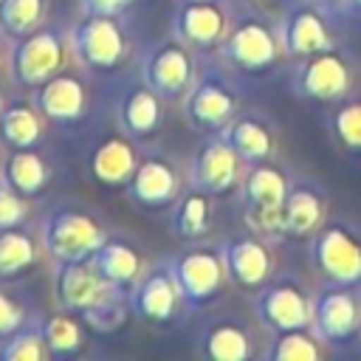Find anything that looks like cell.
Wrapping results in <instances>:
<instances>
[{
    "label": "cell",
    "mask_w": 361,
    "mask_h": 361,
    "mask_svg": "<svg viewBox=\"0 0 361 361\" xmlns=\"http://www.w3.org/2000/svg\"><path fill=\"white\" fill-rule=\"evenodd\" d=\"M54 299L59 310L76 313L85 324L102 333H110L118 324H124L127 310H130V302H124L127 293L104 282L90 259L56 262Z\"/></svg>",
    "instance_id": "6da1fadb"
},
{
    "label": "cell",
    "mask_w": 361,
    "mask_h": 361,
    "mask_svg": "<svg viewBox=\"0 0 361 361\" xmlns=\"http://www.w3.org/2000/svg\"><path fill=\"white\" fill-rule=\"evenodd\" d=\"M290 192V178L285 166L274 158L248 164V172L240 180L243 214L254 234L265 240H282V206Z\"/></svg>",
    "instance_id": "7a4b0ae2"
},
{
    "label": "cell",
    "mask_w": 361,
    "mask_h": 361,
    "mask_svg": "<svg viewBox=\"0 0 361 361\" xmlns=\"http://www.w3.org/2000/svg\"><path fill=\"white\" fill-rule=\"evenodd\" d=\"M220 54L240 73H268L282 56L279 25L259 14H243L228 25L226 39L220 42Z\"/></svg>",
    "instance_id": "3957f363"
},
{
    "label": "cell",
    "mask_w": 361,
    "mask_h": 361,
    "mask_svg": "<svg viewBox=\"0 0 361 361\" xmlns=\"http://www.w3.org/2000/svg\"><path fill=\"white\" fill-rule=\"evenodd\" d=\"M104 240H107V234H104L102 223L73 206L51 209L39 228V243L54 262L90 259Z\"/></svg>",
    "instance_id": "277c9868"
},
{
    "label": "cell",
    "mask_w": 361,
    "mask_h": 361,
    "mask_svg": "<svg viewBox=\"0 0 361 361\" xmlns=\"http://www.w3.org/2000/svg\"><path fill=\"white\" fill-rule=\"evenodd\" d=\"M310 259L327 285H361V234L344 220H324L310 237Z\"/></svg>",
    "instance_id": "5b68a950"
},
{
    "label": "cell",
    "mask_w": 361,
    "mask_h": 361,
    "mask_svg": "<svg viewBox=\"0 0 361 361\" xmlns=\"http://www.w3.org/2000/svg\"><path fill=\"white\" fill-rule=\"evenodd\" d=\"M169 271L178 282L180 299L186 307H209L214 299H220L223 285L228 279L223 257H220V245H192L178 251L169 259Z\"/></svg>",
    "instance_id": "8992f818"
},
{
    "label": "cell",
    "mask_w": 361,
    "mask_h": 361,
    "mask_svg": "<svg viewBox=\"0 0 361 361\" xmlns=\"http://www.w3.org/2000/svg\"><path fill=\"white\" fill-rule=\"evenodd\" d=\"M71 39L59 25H39L20 37L11 48V76L23 87H37L56 76L65 65V51Z\"/></svg>",
    "instance_id": "52a82bcc"
},
{
    "label": "cell",
    "mask_w": 361,
    "mask_h": 361,
    "mask_svg": "<svg viewBox=\"0 0 361 361\" xmlns=\"http://www.w3.org/2000/svg\"><path fill=\"white\" fill-rule=\"evenodd\" d=\"M180 110L189 127L200 133H220L240 113V99L220 71L206 68L197 71L189 93L180 102Z\"/></svg>",
    "instance_id": "ba28073f"
},
{
    "label": "cell",
    "mask_w": 361,
    "mask_h": 361,
    "mask_svg": "<svg viewBox=\"0 0 361 361\" xmlns=\"http://www.w3.org/2000/svg\"><path fill=\"white\" fill-rule=\"evenodd\" d=\"M68 39L76 59L90 71H116L130 54V39L118 17L85 14L68 31Z\"/></svg>",
    "instance_id": "9c48e42d"
},
{
    "label": "cell",
    "mask_w": 361,
    "mask_h": 361,
    "mask_svg": "<svg viewBox=\"0 0 361 361\" xmlns=\"http://www.w3.org/2000/svg\"><path fill=\"white\" fill-rule=\"evenodd\" d=\"M290 87L296 96L319 104H336L344 96H350L353 87V65L347 62L344 54L336 48L310 54L299 59L290 76Z\"/></svg>",
    "instance_id": "30bf717a"
},
{
    "label": "cell",
    "mask_w": 361,
    "mask_h": 361,
    "mask_svg": "<svg viewBox=\"0 0 361 361\" xmlns=\"http://www.w3.org/2000/svg\"><path fill=\"white\" fill-rule=\"evenodd\" d=\"M195 76H197L195 54L178 37L155 45L141 68V82H147L164 102H183Z\"/></svg>",
    "instance_id": "8fae6325"
},
{
    "label": "cell",
    "mask_w": 361,
    "mask_h": 361,
    "mask_svg": "<svg viewBox=\"0 0 361 361\" xmlns=\"http://www.w3.org/2000/svg\"><path fill=\"white\" fill-rule=\"evenodd\" d=\"M240 183V158L228 147L220 133H209V138L197 147L189 164V186L206 192L209 197H226Z\"/></svg>",
    "instance_id": "7c38bea8"
},
{
    "label": "cell",
    "mask_w": 361,
    "mask_h": 361,
    "mask_svg": "<svg viewBox=\"0 0 361 361\" xmlns=\"http://www.w3.org/2000/svg\"><path fill=\"white\" fill-rule=\"evenodd\" d=\"M130 310L147 322V324H166L178 316V307L183 305L178 282L169 271V262H155L144 268L138 282L127 293Z\"/></svg>",
    "instance_id": "4fadbf2b"
},
{
    "label": "cell",
    "mask_w": 361,
    "mask_h": 361,
    "mask_svg": "<svg viewBox=\"0 0 361 361\" xmlns=\"http://www.w3.org/2000/svg\"><path fill=\"white\" fill-rule=\"evenodd\" d=\"M180 172L178 166L166 158V155H144L135 164V172L127 180V197L138 206V209H149V212H161L175 206V200L180 197Z\"/></svg>",
    "instance_id": "5bb4252c"
},
{
    "label": "cell",
    "mask_w": 361,
    "mask_h": 361,
    "mask_svg": "<svg viewBox=\"0 0 361 361\" xmlns=\"http://www.w3.org/2000/svg\"><path fill=\"white\" fill-rule=\"evenodd\" d=\"M254 313L259 316V322L274 330H299V327H310V313H313V299H307V293L290 282H265L257 290L254 299Z\"/></svg>",
    "instance_id": "9a60e30c"
},
{
    "label": "cell",
    "mask_w": 361,
    "mask_h": 361,
    "mask_svg": "<svg viewBox=\"0 0 361 361\" xmlns=\"http://www.w3.org/2000/svg\"><path fill=\"white\" fill-rule=\"evenodd\" d=\"M310 330L324 344H344L361 330V302L350 288L330 285L313 299Z\"/></svg>",
    "instance_id": "2e32d148"
},
{
    "label": "cell",
    "mask_w": 361,
    "mask_h": 361,
    "mask_svg": "<svg viewBox=\"0 0 361 361\" xmlns=\"http://www.w3.org/2000/svg\"><path fill=\"white\" fill-rule=\"evenodd\" d=\"M220 257L226 265L228 279L243 290H259L274 271L271 248L265 245V237H231L220 243Z\"/></svg>",
    "instance_id": "e0dca14e"
},
{
    "label": "cell",
    "mask_w": 361,
    "mask_h": 361,
    "mask_svg": "<svg viewBox=\"0 0 361 361\" xmlns=\"http://www.w3.org/2000/svg\"><path fill=\"white\" fill-rule=\"evenodd\" d=\"M228 14L217 6V0H195L180 3L172 31L192 51H212L220 48V42L228 34Z\"/></svg>",
    "instance_id": "ac0fdd59"
},
{
    "label": "cell",
    "mask_w": 361,
    "mask_h": 361,
    "mask_svg": "<svg viewBox=\"0 0 361 361\" xmlns=\"http://www.w3.org/2000/svg\"><path fill=\"white\" fill-rule=\"evenodd\" d=\"M279 42H282V54L293 59H305L310 54L333 48V37L324 25L322 8L302 3L290 14H285V20L279 23Z\"/></svg>",
    "instance_id": "d6986e66"
},
{
    "label": "cell",
    "mask_w": 361,
    "mask_h": 361,
    "mask_svg": "<svg viewBox=\"0 0 361 361\" xmlns=\"http://www.w3.org/2000/svg\"><path fill=\"white\" fill-rule=\"evenodd\" d=\"M34 107L42 113V118L56 124L79 121L87 107V87L76 73L59 71L56 76L34 87Z\"/></svg>",
    "instance_id": "ffe728a7"
},
{
    "label": "cell",
    "mask_w": 361,
    "mask_h": 361,
    "mask_svg": "<svg viewBox=\"0 0 361 361\" xmlns=\"http://www.w3.org/2000/svg\"><path fill=\"white\" fill-rule=\"evenodd\" d=\"M327 220L324 195L313 183H290L282 206V234L290 240H310Z\"/></svg>",
    "instance_id": "44dd1931"
},
{
    "label": "cell",
    "mask_w": 361,
    "mask_h": 361,
    "mask_svg": "<svg viewBox=\"0 0 361 361\" xmlns=\"http://www.w3.org/2000/svg\"><path fill=\"white\" fill-rule=\"evenodd\" d=\"M90 262L104 282H110L113 288H118L124 293H130V288L138 282V276L147 268L141 251L133 243L118 240V237H107L99 245V251L90 257Z\"/></svg>",
    "instance_id": "7402d4cb"
},
{
    "label": "cell",
    "mask_w": 361,
    "mask_h": 361,
    "mask_svg": "<svg viewBox=\"0 0 361 361\" xmlns=\"http://www.w3.org/2000/svg\"><path fill=\"white\" fill-rule=\"evenodd\" d=\"M135 164H138V155L130 144L127 135H107L104 141H99L87 158V169H90V178L102 186H127L130 175L135 172Z\"/></svg>",
    "instance_id": "603a6c76"
},
{
    "label": "cell",
    "mask_w": 361,
    "mask_h": 361,
    "mask_svg": "<svg viewBox=\"0 0 361 361\" xmlns=\"http://www.w3.org/2000/svg\"><path fill=\"white\" fill-rule=\"evenodd\" d=\"M161 110L164 99L147 82H138L130 85L118 99V124L130 138H149L161 124Z\"/></svg>",
    "instance_id": "cb8c5ba5"
},
{
    "label": "cell",
    "mask_w": 361,
    "mask_h": 361,
    "mask_svg": "<svg viewBox=\"0 0 361 361\" xmlns=\"http://www.w3.org/2000/svg\"><path fill=\"white\" fill-rule=\"evenodd\" d=\"M220 135L228 141V147L237 152L240 161L245 164H254V161H265V158H274L276 152V138H274V130L257 118V116H243L237 113L223 130Z\"/></svg>",
    "instance_id": "d4e9b609"
},
{
    "label": "cell",
    "mask_w": 361,
    "mask_h": 361,
    "mask_svg": "<svg viewBox=\"0 0 361 361\" xmlns=\"http://www.w3.org/2000/svg\"><path fill=\"white\" fill-rule=\"evenodd\" d=\"M200 353L209 361H248L254 355V338L243 322L214 319L200 333Z\"/></svg>",
    "instance_id": "484cf974"
},
{
    "label": "cell",
    "mask_w": 361,
    "mask_h": 361,
    "mask_svg": "<svg viewBox=\"0 0 361 361\" xmlns=\"http://www.w3.org/2000/svg\"><path fill=\"white\" fill-rule=\"evenodd\" d=\"M0 180H6L23 197H37L48 186V180H51V166H48V161L34 147L11 149L6 164H3Z\"/></svg>",
    "instance_id": "4316f807"
},
{
    "label": "cell",
    "mask_w": 361,
    "mask_h": 361,
    "mask_svg": "<svg viewBox=\"0 0 361 361\" xmlns=\"http://www.w3.org/2000/svg\"><path fill=\"white\" fill-rule=\"evenodd\" d=\"M42 138V113L34 104L11 102L0 110V141L8 149L37 147Z\"/></svg>",
    "instance_id": "83f0119b"
},
{
    "label": "cell",
    "mask_w": 361,
    "mask_h": 361,
    "mask_svg": "<svg viewBox=\"0 0 361 361\" xmlns=\"http://www.w3.org/2000/svg\"><path fill=\"white\" fill-rule=\"evenodd\" d=\"M212 226V197L200 189H192L175 200L172 209V234L180 243H195L200 240Z\"/></svg>",
    "instance_id": "f1b7e54d"
},
{
    "label": "cell",
    "mask_w": 361,
    "mask_h": 361,
    "mask_svg": "<svg viewBox=\"0 0 361 361\" xmlns=\"http://www.w3.org/2000/svg\"><path fill=\"white\" fill-rule=\"evenodd\" d=\"M39 257V243L31 231L11 226L0 228V279H17L34 268Z\"/></svg>",
    "instance_id": "f546056e"
},
{
    "label": "cell",
    "mask_w": 361,
    "mask_h": 361,
    "mask_svg": "<svg viewBox=\"0 0 361 361\" xmlns=\"http://www.w3.org/2000/svg\"><path fill=\"white\" fill-rule=\"evenodd\" d=\"M39 330H42L48 358H71L85 347V327L76 319V313L59 310V313L48 316L39 324Z\"/></svg>",
    "instance_id": "4dcf8cb0"
},
{
    "label": "cell",
    "mask_w": 361,
    "mask_h": 361,
    "mask_svg": "<svg viewBox=\"0 0 361 361\" xmlns=\"http://www.w3.org/2000/svg\"><path fill=\"white\" fill-rule=\"evenodd\" d=\"M324 347L327 344L310 327H299V330L276 333L265 355L271 361H319L324 355Z\"/></svg>",
    "instance_id": "1f68e13d"
},
{
    "label": "cell",
    "mask_w": 361,
    "mask_h": 361,
    "mask_svg": "<svg viewBox=\"0 0 361 361\" xmlns=\"http://www.w3.org/2000/svg\"><path fill=\"white\" fill-rule=\"evenodd\" d=\"M45 20V0H0V31L20 39Z\"/></svg>",
    "instance_id": "d6a6232c"
},
{
    "label": "cell",
    "mask_w": 361,
    "mask_h": 361,
    "mask_svg": "<svg viewBox=\"0 0 361 361\" xmlns=\"http://www.w3.org/2000/svg\"><path fill=\"white\" fill-rule=\"evenodd\" d=\"M333 138L353 155H361V96H344L330 113Z\"/></svg>",
    "instance_id": "836d02e7"
},
{
    "label": "cell",
    "mask_w": 361,
    "mask_h": 361,
    "mask_svg": "<svg viewBox=\"0 0 361 361\" xmlns=\"http://www.w3.org/2000/svg\"><path fill=\"white\" fill-rule=\"evenodd\" d=\"M48 350L39 324H23L0 341V361H45Z\"/></svg>",
    "instance_id": "e575fe53"
},
{
    "label": "cell",
    "mask_w": 361,
    "mask_h": 361,
    "mask_svg": "<svg viewBox=\"0 0 361 361\" xmlns=\"http://www.w3.org/2000/svg\"><path fill=\"white\" fill-rule=\"evenodd\" d=\"M25 220V197L0 180V228L20 226Z\"/></svg>",
    "instance_id": "d590c367"
},
{
    "label": "cell",
    "mask_w": 361,
    "mask_h": 361,
    "mask_svg": "<svg viewBox=\"0 0 361 361\" xmlns=\"http://www.w3.org/2000/svg\"><path fill=\"white\" fill-rule=\"evenodd\" d=\"M23 324H25V310L20 307V302L14 296L0 290V341L6 336H11L17 327H23Z\"/></svg>",
    "instance_id": "8d00e7d4"
},
{
    "label": "cell",
    "mask_w": 361,
    "mask_h": 361,
    "mask_svg": "<svg viewBox=\"0 0 361 361\" xmlns=\"http://www.w3.org/2000/svg\"><path fill=\"white\" fill-rule=\"evenodd\" d=\"M130 6L133 0H82V11L96 17H121Z\"/></svg>",
    "instance_id": "74e56055"
},
{
    "label": "cell",
    "mask_w": 361,
    "mask_h": 361,
    "mask_svg": "<svg viewBox=\"0 0 361 361\" xmlns=\"http://www.w3.org/2000/svg\"><path fill=\"white\" fill-rule=\"evenodd\" d=\"M336 11H341V14H361V0H338Z\"/></svg>",
    "instance_id": "f35d334b"
},
{
    "label": "cell",
    "mask_w": 361,
    "mask_h": 361,
    "mask_svg": "<svg viewBox=\"0 0 361 361\" xmlns=\"http://www.w3.org/2000/svg\"><path fill=\"white\" fill-rule=\"evenodd\" d=\"M305 3H310V6H316L322 11H336V3L338 0H305Z\"/></svg>",
    "instance_id": "ab89813d"
},
{
    "label": "cell",
    "mask_w": 361,
    "mask_h": 361,
    "mask_svg": "<svg viewBox=\"0 0 361 361\" xmlns=\"http://www.w3.org/2000/svg\"><path fill=\"white\" fill-rule=\"evenodd\" d=\"M178 3H195V0H178Z\"/></svg>",
    "instance_id": "60d3db41"
},
{
    "label": "cell",
    "mask_w": 361,
    "mask_h": 361,
    "mask_svg": "<svg viewBox=\"0 0 361 361\" xmlns=\"http://www.w3.org/2000/svg\"><path fill=\"white\" fill-rule=\"evenodd\" d=\"M0 110H3V102H0Z\"/></svg>",
    "instance_id": "b9f144b4"
}]
</instances>
